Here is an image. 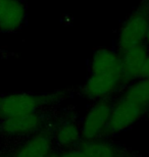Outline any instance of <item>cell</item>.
Segmentation results:
<instances>
[{"mask_svg": "<svg viewBox=\"0 0 149 157\" xmlns=\"http://www.w3.org/2000/svg\"><path fill=\"white\" fill-rule=\"evenodd\" d=\"M124 85L120 53L108 48L96 50L90 61V76L82 86V94L93 101L108 99Z\"/></svg>", "mask_w": 149, "mask_h": 157, "instance_id": "1", "label": "cell"}, {"mask_svg": "<svg viewBox=\"0 0 149 157\" xmlns=\"http://www.w3.org/2000/svg\"><path fill=\"white\" fill-rule=\"evenodd\" d=\"M149 114V78H141L129 84L112 103L106 135L123 133Z\"/></svg>", "mask_w": 149, "mask_h": 157, "instance_id": "2", "label": "cell"}, {"mask_svg": "<svg viewBox=\"0 0 149 157\" xmlns=\"http://www.w3.org/2000/svg\"><path fill=\"white\" fill-rule=\"evenodd\" d=\"M149 28V4L143 2L124 21L118 34L116 48L122 53L130 48L145 43Z\"/></svg>", "mask_w": 149, "mask_h": 157, "instance_id": "3", "label": "cell"}, {"mask_svg": "<svg viewBox=\"0 0 149 157\" xmlns=\"http://www.w3.org/2000/svg\"><path fill=\"white\" fill-rule=\"evenodd\" d=\"M52 101L51 95L32 93H12L0 95V121L39 112Z\"/></svg>", "mask_w": 149, "mask_h": 157, "instance_id": "4", "label": "cell"}, {"mask_svg": "<svg viewBox=\"0 0 149 157\" xmlns=\"http://www.w3.org/2000/svg\"><path fill=\"white\" fill-rule=\"evenodd\" d=\"M112 103L108 99L98 100L88 109L81 122V132L84 141L100 139L106 135L112 115Z\"/></svg>", "mask_w": 149, "mask_h": 157, "instance_id": "5", "label": "cell"}, {"mask_svg": "<svg viewBox=\"0 0 149 157\" xmlns=\"http://www.w3.org/2000/svg\"><path fill=\"white\" fill-rule=\"evenodd\" d=\"M44 117L39 112L0 121V134L6 137H31L42 130Z\"/></svg>", "mask_w": 149, "mask_h": 157, "instance_id": "6", "label": "cell"}, {"mask_svg": "<svg viewBox=\"0 0 149 157\" xmlns=\"http://www.w3.org/2000/svg\"><path fill=\"white\" fill-rule=\"evenodd\" d=\"M122 59L123 77L126 85L139 80L143 76V71L146 64L149 48L146 44L135 46L120 53Z\"/></svg>", "mask_w": 149, "mask_h": 157, "instance_id": "7", "label": "cell"}, {"mask_svg": "<svg viewBox=\"0 0 149 157\" xmlns=\"http://www.w3.org/2000/svg\"><path fill=\"white\" fill-rule=\"evenodd\" d=\"M53 136L41 130L27 139L15 150L14 157H49L52 153Z\"/></svg>", "mask_w": 149, "mask_h": 157, "instance_id": "8", "label": "cell"}, {"mask_svg": "<svg viewBox=\"0 0 149 157\" xmlns=\"http://www.w3.org/2000/svg\"><path fill=\"white\" fill-rule=\"evenodd\" d=\"M26 7L22 0H0V31L14 32L23 26Z\"/></svg>", "mask_w": 149, "mask_h": 157, "instance_id": "9", "label": "cell"}, {"mask_svg": "<svg viewBox=\"0 0 149 157\" xmlns=\"http://www.w3.org/2000/svg\"><path fill=\"white\" fill-rule=\"evenodd\" d=\"M53 141L63 150H71L83 142L81 125L74 121H65L57 125L53 133Z\"/></svg>", "mask_w": 149, "mask_h": 157, "instance_id": "10", "label": "cell"}, {"mask_svg": "<svg viewBox=\"0 0 149 157\" xmlns=\"http://www.w3.org/2000/svg\"><path fill=\"white\" fill-rule=\"evenodd\" d=\"M49 157H92V156L81 143L80 145L74 149L65 150L61 153H51Z\"/></svg>", "mask_w": 149, "mask_h": 157, "instance_id": "11", "label": "cell"}, {"mask_svg": "<svg viewBox=\"0 0 149 157\" xmlns=\"http://www.w3.org/2000/svg\"><path fill=\"white\" fill-rule=\"evenodd\" d=\"M142 78H149V55H148L146 64H145V67H144V71H143V76H142Z\"/></svg>", "mask_w": 149, "mask_h": 157, "instance_id": "12", "label": "cell"}, {"mask_svg": "<svg viewBox=\"0 0 149 157\" xmlns=\"http://www.w3.org/2000/svg\"><path fill=\"white\" fill-rule=\"evenodd\" d=\"M145 44L148 46V48H149V28H148V30H147V34H146V38H145Z\"/></svg>", "mask_w": 149, "mask_h": 157, "instance_id": "13", "label": "cell"}, {"mask_svg": "<svg viewBox=\"0 0 149 157\" xmlns=\"http://www.w3.org/2000/svg\"><path fill=\"white\" fill-rule=\"evenodd\" d=\"M147 3H148V4H149V0H147Z\"/></svg>", "mask_w": 149, "mask_h": 157, "instance_id": "14", "label": "cell"}, {"mask_svg": "<svg viewBox=\"0 0 149 157\" xmlns=\"http://www.w3.org/2000/svg\"><path fill=\"white\" fill-rule=\"evenodd\" d=\"M148 117H149V114H148Z\"/></svg>", "mask_w": 149, "mask_h": 157, "instance_id": "15", "label": "cell"}]
</instances>
